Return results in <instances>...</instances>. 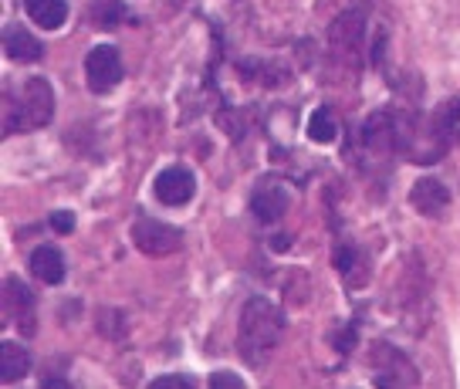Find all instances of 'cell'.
<instances>
[{"instance_id":"obj_1","label":"cell","mask_w":460,"mask_h":389,"mask_svg":"<svg viewBox=\"0 0 460 389\" xmlns=\"http://www.w3.org/2000/svg\"><path fill=\"white\" fill-rule=\"evenodd\" d=\"M285 335V312L268 298H251L241 312V329H237V349L247 366H261L271 356Z\"/></svg>"},{"instance_id":"obj_2","label":"cell","mask_w":460,"mask_h":389,"mask_svg":"<svg viewBox=\"0 0 460 389\" xmlns=\"http://www.w3.org/2000/svg\"><path fill=\"white\" fill-rule=\"evenodd\" d=\"M51 116H55V88L48 85L44 78H28L24 92H21V105H17L14 129L17 132L44 129L51 122Z\"/></svg>"},{"instance_id":"obj_3","label":"cell","mask_w":460,"mask_h":389,"mask_svg":"<svg viewBox=\"0 0 460 389\" xmlns=\"http://www.w3.org/2000/svg\"><path fill=\"white\" fill-rule=\"evenodd\" d=\"M132 241L149 258H166L183 247V231L172 224H163V220H153V217H143L132 224Z\"/></svg>"},{"instance_id":"obj_4","label":"cell","mask_w":460,"mask_h":389,"mask_svg":"<svg viewBox=\"0 0 460 389\" xmlns=\"http://www.w3.org/2000/svg\"><path fill=\"white\" fill-rule=\"evenodd\" d=\"M85 82L95 95H105V92H112L122 82V58H119V48L115 44H99V48L88 51Z\"/></svg>"},{"instance_id":"obj_5","label":"cell","mask_w":460,"mask_h":389,"mask_svg":"<svg viewBox=\"0 0 460 389\" xmlns=\"http://www.w3.org/2000/svg\"><path fill=\"white\" fill-rule=\"evenodd\" d=\"M4 315H7V322H14L21 335H34V332H38L34 291H31L21 278H7V281H4Z\"/></svg>"},{"instance_id":"obj_6","label":"cell","mask_w":460,"mask_h":389,"mask_svg":"<svg viewBox=\"0 0 460 389\" xmlns=\"http://www.w3.org/2000/svg\"><path fill=\"white\" fill-rule=\"evenodd\" d=\"M291 207V193L281 180H261L258 190L251 193V210L258 217L261 224H274V220H281L285 210Z\"/></svg>"},{"instance_id":"obj_7","label":"cell","mask_w":460,"mask_h":389,"mask_svg":"<svg viewBox=\"0 0 460 389\" xmlns=\"http://www.w3.org/2000/svg\"><path fill=\"white\" fill-rule=\"evenodd\" d=\"M153 193H156V200L166 203V207H183V203L193 200L197 180H193V173H190L187 166H170V170H163V173L156 176Z\"/></svg>"},{"instance_id":"obj_8","label":"cell","mask_w":460,"mask_h":389,"mask_svg":"<svg viewBox=\"0 0 460 389\" xmlns=\"http://www.w3.org/2000/svg\"><path fill=\"white\" fill-rule=\"evenodd\" d=\"M410 203L417 207V214L437 220V217H444V210L450 207V190H447L440 180L423 176V180H417L413 190H410Z\"/></svg>"},{"instance_id":"obj_9","label":"cell","mask_w":460,"mask_h":389,"mask_svg":"<svg viewBox=\"0 0 460 389\" xmlns=\"http://www.w3.org/2000/svg\"><path fill=\"white\" fill-rule=\"evenodd\" d=\"M4 55L11 61H17V65H28V61H41L44 44L31 31L11 24V28H4Z\"/></svg>"},{"instance_id":"obj_10","label":"cell","mask_w":460,"mask_h":389,"mask_svg":"<svg viewBox=\"0 0 460 389\" xmlns=\"http://www.w3.org/2000/svg\"><path fill=\"white\" fill-rule=\"evenodd\" d=\"M362 34H366V21H362V14H356V11L342 14L329 31L335 51H356L362 44Z\"/></svg>"},{"instance_id":"obj_11","label":"cell","mask_w":460,"mask_h":389,"mask_svg":"<svg viewBox=\"0 0 460 389\" xmlns=\"http://www.w3.org/2000/svg\"><path fill=\"white\" fill-rule=\"evenodd\" d=\"M31 274L44 281V285H58L61 278H65V258H61V251L51 244L38 247L34 254H31Z\"/></svg>"},{"instance_id":"obj_12","label":"cell","mask_w":460,"mask_h":389,"mask_svg":"<svg viewBox=\"0 0 460 389\" xmlns=\"http://www.w3.org/2000/svg\"><path fill=\"white\" fill-rule=\"evenodd\" d=\"M31 373V356L24 346H17V342H0V379L4 383H17V379H24Z\"/></svg>"},{"instance_id":"obj_13","label":"cell","mask_w":460,"mask_h":389,"mask_svg":"<svg viewBox=\"0 0 460 389\" xmlns=\"http://www.w3.org/2000/svg\"><path fill=\"white\" fill-rule=\"evenodd\" d=\"M28 17L44 31H58L68 17V4L65 0H24Z\"/></svg>"},{"instance_id":"obj_14","label":"cell","mask_w":460,"mask_h":389,"mask_svg":"<svg viewBox=\"0 0 460 389\" xmlns=\"http://www.w3.org/2000/svg\"><path fill=\"white\" fill-rule=\"evenodd\" d=\"M88 17H92L95 28L112 31L119 28V21H126V7H122V0H92Z\"/></svg>"},{"instance_id":"obj_15","label":"cell","mask_w":460,"mask_h":389,"mask_svg":"<svg viewBox=\"0 0 460 389\" xmlns=\"http://www.w3.org/2000/svg\"><path fill=\"white\" fill-rule=\"evenodd\" d=\"M335 119H332L329 109H315L312 112V119H308V139L312 143H332L335 139Z\"/></svg>"},{"instance_id":"obj_16","label":"cell","mask_w":460,"mask_h":389,"mask_svg":"<svg viewBox=\"0 0 460 389\" xmlns=\"http://www.w3.org/2000/svg\"><path fill=\"white\" fill-rule=\"evenodd\" d=\"M210 386L214 389H244V379L234 373H214L210 376Z\"/></svg>"},{"instance_id":"obj_17","label":"cell","mask_w":460,"mask_h":389,"mask_svg":"<svg viewBox=\"0 0 460 389\" xmlns=\"http://www.w3.org/2000/svg\"><path fill=\"white\" fill-rule=\"evenodd\" d=\"M51 227H55L58 234H72L75 214L72 210H55V214H51Z\"/></svg>"},{"instance_id":"obj_18","label":"cell","mask_w":460,"mask_h":389,"mask_svg":"<svg viewBox=\"0 0 460 389\" xmlns=\"http://www.w3.org/2000/svg\"><path fill=\"white\" fill-rule=\"evenodd\" d=\"M170 386L193 389V379L190 376H159V379H153V389H170Z\"/></svg>"},{"instance_id":"obj_19","label":"cell","mask_w":460,"mask_h":389,"mask_svg":"<svg viewBox=\"0 0 460 389\" xmlns=\"http://www.w3.org/2000/svg\"><path fill=\"white\" fill-rule=\"evenodd\" d=\"M352 258H356L352 247H339V251H335V268H339L342 274H349L352 271Z\"/></svg>"}]
</instances>
